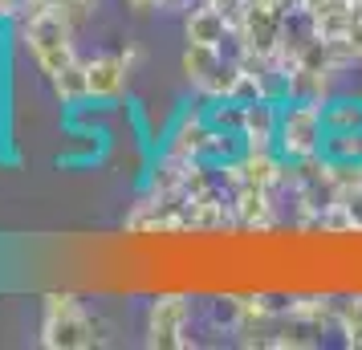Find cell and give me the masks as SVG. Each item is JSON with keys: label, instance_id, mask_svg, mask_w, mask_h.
I'll return each instance as SVG.
<instances>
[{"label": "cell", "instance_id": "19", "mask_svg": "<svg viewBox=\"0 0 362 350\" xmlns=\"http://www.w3.org/2000/svg\"><path fill=\"white\" fill-rule=\"evenodd\" d=\"M192 0H159V13H187Z\"/></svg>", "mask_w": 362, "mask_h": 350}, {"label": "cell", "instance_id": "1", "mask_svg": "<svg viewBox=\"0 0 362 350\" xmlns=\"http://www.w3.org/2000/svg\"><path fill=\"white\" fill-rule=\"evenodd\" d=\"M21 25V41H25V49L33 57L37 74H45V78H57L69 62H78V45H74V25L62 21L57 13L49 8H41V4H29V13L17 21Z\"/></svg>", "mask_w": 362, "mask_h": 350}, {"label": "cell", "instance_id": "3", "mask_svg": "<svg viewBox=\"0 0 362 350\" xmlns=\"http://www.w3.org/2000/svg\"><path fill=\"white\" fill-rule=\"evenodd\" d=\"M326 102L317 98H281V122H277V151L293 159H310L326 151Z\"/></svg>", "mask_w": 362, "mask_h": 350}, {"label": "cell", "instance_id": "7", "mask_svg": "<svg viewBox=\"0 0 362 350\" xmlns=\"http://www.w3.org/2000/svg\"><path fill=\"white\" fill-rule=\"evenodd\" d=\"M212 122H208V110H180L175 122L167 127L163 147L167 155H180V159H204V151L212 143Z\"/></svg>", "mask_w": 362, "mask_h": 350}, {"label": "cell", "instance_id": "20", "mask_svg": "<svg viewBox=\"0 0 362 350\" xmlns=\"http://www.w3.org/2000/svg\"><path fill=\"white\" fill-rule=\"evenodd\" d=\"M358 8H362V0H358Z\"/></svg>", "mask_w": 362, "mask_h": 350}, {"label": "cell", "instance_id": "14", "mask_svg": "<svg viewBox=\"0 0 362 350\" xmlns=\"http://www.w3.org/2000/svg\"><path fill=\"white\" fill-rule=\"evenodd\" d=\"M33 4H41V8L57 13V17L69 21L74 29H82L86 21H94V13L102 8V0H33Z\"/></svg>", "mask_w": 362, "mask_h": 350}, {"label": "cell", "instance_id": "21", "mask_svg": "<svg viewBox=\"0 0 362 350\" xmlns=\"http://www.w3.org/2000/svg\"><path fill=\"white\" fill-rule=\"evenodd\" d=\"M358 66H362V57H358Z\"/></svg>", "mask_w": 362, "mask_h": 350}, {"label": "cell", "instance_id": "13", "mask_svg": "<svg viewBox=\"0 0 362 350\" xmlns=\"http://www.w3.org/2000/svg\"><path fill=\"white\" fill-rule=\"evenodd\" d=\"M338 334L346 346L362 350V293H350L338 301Z\"/></svg>", "mask_w": 362, "mask_h": 350}, {"label": "cell", "instance_id": "12", "mask_svg": "<svg viewBox=\"0 0 362 350\" xmlns=\"http://www.w3.org/2000/svg\"><path fill=\"white\" fill-rule=\"evenodd\" d=\"M326 131L329 134H354L362 131V94L354 98H326Z\"/></svg>", "mask_w": 362, "mask_h": 350}, {"label": "cell", "instance_id": "2", "mask_svg": "<svg viewBox=\"0 0 362 350\" xmlns=\"http://www.w3.org/2000/svg\"><path fill=\"white\" fill-rule=\"evenodd\" d=\"M37 342L49 350H86L102 342L98 314L86 310L82 298L74 293H45L41 301V334Z\"/></svg>", "mask_w": 362, "mask_h": 350}, {"label": "cell", "instance_id": "11", "mask_svg": "<svg viewBox=\"0 0 362 350\" xmlns=\"http://www.w3.org/2000/svg\"><path fill=\"white\" fill-rule=\"evenodd\" d=\"M53 94H57V102L62 106H82V102H90V78H86V57H78V62H69L57 78H53Z\"/></svg>", "mask_w": 362, "mask_h": 350}, {"label": "cell", "instance_id": "18", "mask_svg": "<svg viewBox=\"0 0 362 350\" xmlns=\"http://www.w3.org/2000/svg\"><path fill=\"white\" fill-rule=\"evenodd\" d=\"M122 4H127V8H131L134 17H151V13H155V8H159V0H122Z\"/></svg>", "mask_w": 362, "mask_h": 350}, {"label": "cell", "instance_id": "9", "mask_svg": "<svg viewBox=\"0 0 362 350\" xmlns=\"http://www.w3.org/2000/svg\"><path fill=\"white\" fill-rule=\"evenodd\" d=\"M281 98L245 102V147H277Z\"/></svg>", "mask_w": 362, "mask_h": 350}, {"label": "cell", "instance_id": "16", "mask_svg": "<svg viewBox=\"0 0 362 350\" xmlns=\"http://www.w3.org/2000/svg\"><path fill=\"white\" fill-rule=\"evenodd\" d=\"M326 155L329 159H358L362 163V131H354V134H326Z\"/></svg>", "mask_w": 362, "mask_h": 350}, {"label": "cell", "instance_id": "5", "mask_svg": "<svg viewBox=\"0 0 362 350\" xmlns=\"http://www.w3.org/2000/svg\"><path fill=\"white\" fill-rule=\"evenodd\" d=\"M187 322H192V298H187V293H159V298L147 305V317H143L147 346H155V350L192 346Z\"/></svg>", "mask_w": 362, "mask_h": 350}, {"label": "cell", "instance_id": "10", "mask_svg": "<svg viewBox=\"0 0 362 350\" xmlns=\"http://www.w3.org/2000/svg\"><path fill=\"white\" fill-rule=\"evenodd\" d=\"M285 317L301 322L305 330H329V326H338V301L334 298H293L285 305Z\"/></svg>", "mask_w": 362, "mask_h": 350}, {"label": "cell", "instance_id": "8", "mask_svg": "<svg viewBox=\"0 0 362 350\" xmlns=\"http://www.w3.org/2000/svg\"><path fill=\"white\" fill-rule=\"evenodd\" d=\"M228 33H232L228 17L216 8L212 0H192V8L183 13V37L192 45H224Z\"/></svg>", "mask_w": 362, "mask_h": 350}, {"label": "cell", "instance_id": "15", "mask_svg": "<svg viewBox=\"0 0 362 350\" xmlns=\"http://www.w3.org/2000/svg\"><path fill=\"white\" fill-rule=\"evenodd\" d=\"M334 204H338V212L346 216V224H350V233H362V180H358V184H346V187H338V196H334Z\"/></svg>", "mask_w": 362, "mask_h": 350}, {"label": "cell", "instance_id": "6", "mask_svg": "<svg viewBox=\"0 0 362 350\" xmlns=\"http://www.w3.org/2000/svg\"><path fill=\"white\" fill-rule=\"evenodd\" d=\"M139 45H122V49H106L86 57V78H90V102H118L131 90L134 66H139Z\"/></svg>", "mask_w": 362, "mask_h": 350}, {"label": "cell", "instance_id": "4", "mask_svg": "<svg viewBox=\"0 0 362 350\" xmlns=\"http://www.w3.org/2000/svg\"><path fill=\"white\" fill-rule=\"evenodd\" d=\"M180 69H183V78H187V86L208 102L232 98V86L240 78V66H236L220 45H192V41L183 45Z\"/></svg>", "mask_w": 362, "mask_h": 350}, {"label": "cell", "instance_id": "17", "mask_svg": "<svg viewBox=\"0 0 362 350\" xmlns=\"http://www.w3.org/2000/svg\"><path fill=\"white\" fill-rule=\"evenodd\" d=\"M33 0H0V21H21Z\"/></svg>", "mask_w": 362, "mask_h": 350}]
</instances>
